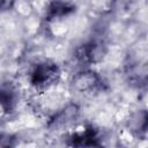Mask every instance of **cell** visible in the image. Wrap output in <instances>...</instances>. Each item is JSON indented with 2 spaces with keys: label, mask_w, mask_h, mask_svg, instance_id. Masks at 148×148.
<instances>
[{
  "label": "cell",
  "mask_w": 148,
  "mask_h": 148,
  "mask_svg": "<svg viewBox=\"0 0 148 148\" xmlns=\"http://www.w3.org/2000/svg\"><path fill=\"white\" fill-rule=\"evenodd\" d=\"M60 79L59 66L50 60L38 62L30 73V83L37 91H45Z\"/></svg>",
  "instance_id": "1"
},
{
  "label": "cell",
  "mask_w": 148,
  "mask_h": 148,
  "mask_svg": "<svg viewBox=\"0 0 148 148\" xmlns=\"http://www.w3.org/2000/svg\"><path fill=\"white\" fill-rule=\"evenodd\" d=\"M72 84L74 89L82 94H96L104 89V81L99 74L94 71H81L76 73L72 80Z\"/></svg>",
  "instance_id": "2"
},
{
  "label": "cell",
  "mask_w": 148,
  "mask_h": 148,
  "mask_svg": "<svg viewBox=\"0 0 148 148\" xmlns=\"http://www.w3.org/2000/svg\"><path fill=\"white\" fill-rule=\"evenodd\" d=\"M67 145L74 147H92L99 146V135L98 132L92 126H87L80 132H75L68 136Z\"/></svg>",
  "instance_id": "3"
},
{
  "label": "cell",
  "mask_w": 148,
  "mask_h": 148,
  "mask_svg": "<svg viewBox=\"0 0 148 148\" xmlns=\"http://www.w3.org/2000/svg\"><path fill=\"white\" fill-rule=\"evenodd\" d=\"M103 57L102 45L96 42H88L76 47L75 59L80 64H91Z\"/></svg>",
  "instance_id": "4"
},
{
  "label": "cell",
  "mask_w": 148,
  "mask_h": 148,
  "mask_svg": "<svg viewBox=\"0 0 148 148\" xmlns=\"http://www.w3.org/2000/svg\"><path fill=\"white\" fill-rule=\"evenodd\" d=\"M75 10V7L67 2V1H61V0H54L52 1L46 10V18L47 20H54V18H60L64 16H67L72 14Z\"/></svg>",
  "instance_id": "5"
},
{
  "label": "cell",
  "mask_w": 148,
  "mask_h": 148,
  "mask_svg": "<svg viewBox=\"0 0 148 148\" xmlns=\"http://www.w3.org/2000/svg\"><path fill=\"white\" fill-rule=\"evenodd\" d=\"M77 113H79V110H77L76 105H73V104L68 105L67 108H65L64 110H61L59 113H57L54 116V118L51 120V125L54 128L67 126L76 119Z\"/></svg>",
  "instance_id": "6"
},
{
  "label": "cell",
  "mask_w": 148,
  "mask_h": 148,
  "mask_svg": "<svg viewBox=\"0 0 148 148\" xmlns=\"http://www.w3.org/2000/svg\"><path fill=\"white\" fill-rule=\"evenodd\" d=\"M127 126L130 131L135 134L145 133L148 130V112L145 110H140L132 113L128 118Z\"/></svg>",
  "instance_id": "7"
},
{
  "label": "cell",
  "mask_w": 148,
  "mask_h": 148,
  "mask_svg": "<svg viewBox=\"0 0 148 148\" xmlns=\"http://www.w3.org/2000/svg\"><path fill=\"white\" fill-rule=\"evenodd\" d=\"M16 96L10 86L3 84L1 88V108L5 113H10L15 108Z\"/></svg>",
  "instance_id": "8"
},
{
  "label": "cell",
  "mask_w": 148,
  "mask_h": 148,
  "mask_svg": "<svg viewBox=\"0 0 148 148\" xmlns=\"http://www.w3.org/2000/svg\"><path fill=\"white\" fill-rule=\"evenodd\" d=\"M13 3V0H1V8L3 10H6L7 8H9Z\"/></svg>",
  "instance_id": "9"
}]
</instances>
